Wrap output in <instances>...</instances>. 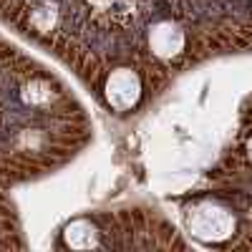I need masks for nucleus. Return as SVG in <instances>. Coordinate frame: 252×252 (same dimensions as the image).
Masks as SVG:
<instances>
[{"instance_id": "f257e3e1", "label": "nucleus", "mask_w": 252, "mask_h": 252, "mask_svg": "<svg viewBox=\"0 0 252 252\" xmlns=\"http://www.w3.org/2000/svg\"><path fill=\"white\" fill-rule=\"evenodd\" d=\"M189 232L204 242H222L235 232V217L229 209L215 204V202H202L192 212L187 215Z\"/></svg>"}, {"instance_id": "39448f33", "label": "nucleus", "mask_w": 252, "mask_h": 252, "mask_svg": "<svg viewBox=\"0 0 252 252\" xmlns=\"http://www.w3.org/2000/svg\"><path fill=\"white\" fill-rule=\"evenodd\" d=\"M247 157L252 159V139H250V144H247Z\"/></svg>"}, {"instance_id": "7ed1b4c3", "label": "nucleus", "mask_w": 252, "mask_h": 252, "mask_svg": "<svg viewBox=\"0 0 252 252\" xmlns=\"http://www.w3.org/2000/svg\"><path fill=\"white\" fill-rule=\"evenodd\" d=\"M184 46H187V35L172 20H161V23L149 28V51L157 58H164V61L177 58L184 51Z\"/></svg>"}, {"instance_id": "20e7f679", "label": "nucleus", "mask_w": 252, "mask_h": 252, "mask_svg": "<svg viewBox=\"0 0 252 252\" xmlns=\"http://www.w3.org/2000/svg\"><path fill=\"white\" fill-rule=\"evenodd\" d=\"M63 242L73 250H89L98 245V229L89 220H73L63 229Z\"/></svg>"}, {"instance_id": "f03ea898", "label": "nucleus", "mask_w": 252, "mask_h": 252, "mask_svg": "<svg viewBox=\"0 0 252 252\" xmlns=\"http://www.w3.org/2000/svg\"><path fill=\"white\" fill-rule=\"evenodd\" d=\"M144 94L141 78L134 68H116L103 83V98L114 111H131Z\"/></svg>"}]
</instances>
